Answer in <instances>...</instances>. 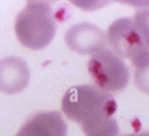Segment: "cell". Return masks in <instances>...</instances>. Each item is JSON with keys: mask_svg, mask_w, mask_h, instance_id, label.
<instances>
[{"mask_svg": "<svg viewBox=\"0 0 149 136\" xmlns=\"http://www.w3.org/2000/svg\"><path fill=\"white\" fill-rule=\"evenodd\" d=\"M56 15L45 1H30L15 18V31L26 48L40 50L53 40L56 31Z\"/></svg>", "mask_w": 149, "mask_h": 136, "instance_id": "obj_1", "label": "cell"}, {"mask_svg": "<svg viewBox=\"0 0 149 136\" xmlns=\"http://www.w3.org/2000/svg\"><path fill=\"white\" fill-rule=\"evenodd\" d=\"M66 116L81 124L100 116H112L117 104L110 92L91 85L75 86L69 89L61 101Z\"/></svg>", "mask_w": 149, "mask_h": 136, "instance_id": "obj_2", "label": "cell"}, {"mask_svg": "<svg viewBox=\"0 0 149 136\" xmlns=\"http://www.w3.org/2000/svg\"><path fill=\"white\" fill-rule=\"evenodd\" d=\"M107 40L120 57L129 59L135 68L149 63V47L143 43L132 18H121L109 27Z\"/></svg>", "mask_w": 149, "mask_h": 136, "instance_id": "obj_3", "label": "cell"}, {"mask_svg": "<svg viewBox=\"0 0 149 136\" xmlns=\"http://www.w3.org/2000/svg\"><path fill=\"white\" fill-rule=\"evenodd\" d=\"M88 70L97 87L107 92L124 89L130 81L127 64L113 50L107 48L91 56Z\"/></svg>", "mask_w": 149, "mask_h": 136, "instance_id": "obj_4", "label": "cell"}, {"mask_svg": "<svg viewBox=\"0 0 149 136\" xmlns=\"http://www.w3.org/2000/svg\"><path fill=\"white\" fill-rule=\"evenodd\" d=\"M65 42L72 51L82 54H93L106 48L107 37L104 31L92 24L81 23L69 29Z\"/></svg>", "mask_w": 149, "mask_h": 136, "instance_id": "obj_5", "label": "cell"}, {"mask_svg": "<svg viewBox=\"0 0 149 136\" xmlns=\"http://www.w3.org/2000/svg\"><path fill=\"white\" fill-rule=\"evenodd\" d=\"M67 126L58 111L39 113L22 126L15 136H67Z\"/></svg>", "mask_w": 149, "mask_h": 136, "instance_id": "obj_6", "label": "cell"}, {"mask_svg": "<svg viewBox=\"0 0 149 136\" xmlns=\"http://www.w3.org/2000/svg\"><path fill=\"white\" fill-rule=\"evenodd\" d=\"M29 78V67L22 59L9 56L0 60V91L20 92L27 86Z\"/></svg>", "mask_w": 149, "mask_h": 136, "instance_id": "obj_7", "label": "cell"}, {"mask_svg": "<svg viewBox=\"0 0 149 136\" xmlns=\"http://www.w3.org/2000/svg\"><path fill=\"white\" fill-rule=\"evenodd\" d=\"M86 136H117L118 125L112 116H100L81 124Z\"/></svg>", "mask_w": 149, "mask_h": 136, "instance_id": "obj_8", "label": "cell"}, {"mask_svg": "<svg viewBox=\"0 0 149 136\" xmlns=\"http://www.w3.org/2000/svg\"><path fill=\"white\" fill-rule=\"evenodd\" d=\"M132 19L143 43L149 47V6L139 9Z\"/></svg>", "mask_w": 149, "mask_h": 136, "instance_id": "obj_9", "label": "cell"}, {"mask_svg": "<svg viewBox=\"0 0 149 136\" xmlns=\"http://www.w3.org/2000/svg\"><path fill=\"white\" fill-rule=\"evenodd\" d=\"M134 83L140 91L149 94V63L141 67L135 68Z\"/></svg>", "mask_w": 149, "mask_h": 136, "instance_id": "obj_10", "label": "cell"}, {"mask_svg": "<svg viewBox=\"0 0 149 136\" xmlns=\"http://www.w3.org/2000/svg\"><path fill=\"white\" fill-rule=\"evenodd\" d=\"M124 136H149V131L142 132L140 133H134V134L126 135Z\"/></svg>", "mask_w": 149, "mask_h": 136, "instance_id": "obj_11", "label": "cell"}]
</instances>
